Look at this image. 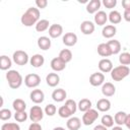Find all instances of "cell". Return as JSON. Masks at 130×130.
Here are the masks:
<instances>
[{"label":"cell","instance_id":"cell-1","mask_svg":"<svg viewBox=\"0 0 130 130\" xmlns=\"http://www.w3.org/2000/svg\"><path fill=\"white\" fill-rule=\"evenodd\" d=\"M40 20V10L36 7H29L27 10L21 15L20 21L24 26H32L36 25Z\"/></svg>","mask_w":130,"mask_h":130},{"label":"cell","instance_id":"cell-2","mask_svg":"<svg viewBox=\"0 0 130 130\" xmlns=\"http://www.w3.org/2000/svg\"><path fill=\"white\" fill-rule=\"evenodd\" d=\"M6 79L8 81L9 87L12 89L19 88L23 82L21 74L16 70H8L6 73Z\"/></svg>","mask_w":130,"mask_h":130},{"label":"cell","instance_id":"cell-3","mask_svg":"<svg viewBox=\"0 0 130 130\" xmlns=\"http://www.w3.org/2000/svg\"><path fill=\"white\" fill-rule=\"evenodd\" d=\"M130 74V69L128 66L119 65L117 67H114L111 71V77L114 81H121L124 78H126Z\"/></svg>","mask_w":130,"mask_h":130},{"label":"cell","instance_id":"cell-4","mask_svg":"<svg viewBox=\"0 0 130 130\" xmlns=\"http://www.w3.org/2000/svg\"><path fill=\"white\" fill-rule=\"evenodd\" d=\"M12 60L16 65H19V66H23V65L27 64V62L29 61L27 53L22 50L15 51L12 55Z\"/></svg>","mask_w":130,"mask_h":130},{"label":"cell","instance_id":"cell-5","mask_svg":"<svg viewBox=\"0 0 130 130\" xmlns=\"http://www.w3.org/2000/svg\"><path fill=\"white\" fill-rule=\"evenodd\" d=\"M99 118V112L94 109H90L88 111H86L83 115H82V123L85 126H89L91 125L96 119Z\"/></svg>","mask_w":130,"mask_h":130},{"label":"cell","instance_id":"cell-6","mask_svg":"<svg viewBox=\"0 0 130 130\" xmlns=\"http://www.w3.org/2000/svg\"><path fill=\"white\" fill-rule=\"evenodd\" d=\"M41 83V77L36 73H29L24 77V84L29 88H35Z\"/></svg>","mask_w":130,"mask_h":130},{"label":"cell","instance_id":"cell-7","mask_svg":"<svg viewBox=\"0 0 130 130\" xmlns=\"http://www.w3.org/2000/svg\"><path fill=\"white\" fill-rule=\"evenodd\" d=\"M29 119L31 122H40L44 117V111L40 106H32L29 110Z\"/></svg>","mask_w":130,"mask_h":130},{"label":"cell","instance_id":"cell-8","mask_svg":"<svg viewBox=\"0 0 130 130\" xmlns=\"http://www.w3.org/2000/svg\"><path fill=\"white\" fill-rule=\"evenodd\" d=\"M105 81V75L102 72H94L89 76V83L92 86L103 85Z\"/></svg>","mask_w":130,"mask_h":130},{"label":"cell","instance_id":"cell-9","mask_svg":"<svg viewBox=\"0 0 130 130\" xmlns=\"http://www.w3.org/2000/svg\"><path fill=\"white\" fill-rule=\"evenodd\" d=\"M113 63L110 59L104 58L102 60H100L99 62V69L102 73H111V71L113 70Z\"/></svg>","mask_w":130,"mask_h":130},{"label":"cell","instance_id":"cell-10","mask_svg":"<svg viewBox=\"0 0 130 130\" xmlns=\"http://www.w3.org/2000/svg\"><path fill=\"white\" fill-rule=\"evenodd\" d=\"M29 98L35 104H42L45 100V93L41 89H32L29 93Z\"/></svg>","mask_w":130,"mask_h":130},{"label":"cell","instance_id":"cell-11","mask_svg":"<svg viewBox=\"0 0 130 130\" xmlns=\"http://www.w3.org/2000/svg\"><path fill=\"white\" fill-rule=\"evenodd\" d=\"M94 28H95L94 23L92 21H90V20H84L80 24V30H81V32L83 35H86V36L91 35L94 31Z\"/></svg>","mask_w":130,"mask_h":130},{"label":"cell","instance_id":"cell-12","mask_svg":"<svg viewBox=\"0 0 130 130\" xmlns=\"http://www.w3.org/2000/svg\"><path fill=\"white\" fill-rule=\"evenodd\" d=\"M62 42L65 46L72 47L77 43V36L74 32H66L62 38Z\"/></svg>","mask_w":130,"mask_h":130},{"label":"cell","instance_id":"cell-13","mask_svg":"<svg viewBox=\"0 0 130 130\" xmlns=\"http://www.w3.org/2000/svg\"><path fill=\"white\" fill-rule=\"evenodd\" d=\"M62 34H63V27L59 23L51 24V26L49 27V36L51 38H53V39L59 38Z\"/></svg>","mask_w":130,"mask_h":130},{"label":"cell","instance_id":"cell-14","mask_svg":"<svg viewBox=\"0 0 130 130\" xmlns=\"http://www.w3.org/2000/svg\"><path fill=\"white\" fill-rule=\"evenodd\" d=\"M115 92H116V87L112 82H106L102 85V93L105 96H107V98L113 96L115 94Z\"/></svg>","mask_w":130,"mask_h":130},{"label":"cell","instance_id":"cell-15","mask_svg":"<svg viewBox=\"0 0 130 130\" xmlns=\"http://www.w3.org/2000/svg\"><path fill=\"white\" fill-rule=\"evenodd\" d=\"M102 2L100 0H90L89 2H87L86 4V11L89 14H93L100 11Z\"/></svg>","mask_w":130,"mask_h":130},{"label":"cell","instance_id":"cell-16","mask_svg":"<svg viewBox=\"0 0 130 130\" xmlns=\"http://www.w3.org/2000/svg\"><path fill=\"white\" fill-rule=\"evenodd\" d=\"M50 65H51V68H52L54 71H56V72L62 71V70H64L65 67H66V63H64L59 57L53 58V59L51 60Z\"/></svg>","mask_w":130,"mask_h":130},{"label":"cell","instance_id":"cell-17","mask_svg":"<svg viewBox=\"0 0 130 130\" xmlns=\"http://www.w3.org/2000/svg\"><path fill=\"white\" fill-rule=\"evenodd\" d=\"M116 34H117V28L113 24H108L104 26L102 29V35L106 39H112Z\"/></svg>","mask_w":130,"mask_h":130},{"label":"cell","instance_id":"cell-18","mask_svg":"<svg viewBox=\"0 0 130 130\" xmlns=\"http://www.w3.org/2000/svg\"><path fill=\"white\" fill-rule=\"evenodd\" d=\"M29 63H30V65H31L32 67H35V68H40V67H42V66L44 65V63H45V58H44V56L41 55V54H35L32 57H30Z\"/></svg>","mask_w":130,"mask_h":130},{"label":"cell","instance_id":"cell-19","mask_svg":"<svg viewBox=\"0 0 130 130\" xmlns=\"http://www.w3.org/2000/svg\"><path fill=\"white\" fill-rule=\"evenodd\" d=\"M46 82H47V84H48L49 86L55 87V86H57V85L59 84V82H60V76H59L57 73H55V72H51V73H49V74L46 76Z\"/></svg>","mask_w":130,"mask_h":130},{"label":"cell","instance_id":"cell-20","mask_svg":"<svg viewBox=\"0 0 130 130\" xmlns=\"http://www.w3.org/2000/svg\"><path fill=\"white\" fill-rule=\"evenodd\" d=\"M66 96H67V93H66L65 89H63V88H57L52 92V99H53V101H55L57 103H61V102L65 101Z\"/></svg>","mask_w":130,"mask_h":130},{"label":"cell","instance_id":"cell-21","mask_svg":"<svg viewBox=\"0 0 130 130\" xmlns=\"http://www.w3.org/2000/svg\"><path fill=\"white\" fill-rule=\"evenodd\" d=\"M66 126L69 130H79L81 126V121L77 117H70L66 122Z\"/></svg>","mask_w":130,"mask_h":130},{"label":"cell","instance_id":"cell-22","mask_svg":"<svg viewBox=\"0 0 130 130\" xmlns=\"http://www.w3.org/2000/svg\"><path fill=\"white\" fill-rule=\"evenodd\" d=\"M96 109L100 112H108L111 109V102L108 99H100L96 102Z\"/></svg>","mask_w":130,"mask_h":130},{"label":"cell","instance_id":"cell-23","mask_svg":"<svg viewBox=\"0 0 130 130\" xmlns=\"http://www.w3.org/2000/svg\"><path fill=\"white\" fill-rule=\"evenodd\" d=\"M108 21V14L105 11L100 10L94 14V23L98 25H105Z\"/></svg>","mask_w":130,"mask_h":130},{"label":"cell","instance_id":"cell-24","mask_svg":"<svg viewBox=\"0 0 130 130\" xmlns=\"http://www.w3.org/2000/svg\"><path fill=\"white\" fill-rule=\"evenodd\" d=\"M38 47L43 50V51H47L51 48V40L48 37H40L38 39Z\"/></svg>","mask_w":130,"mask_h":130},{"label":"cell","instance_id":"cell-25","mask_svg":"<svg viewBox=\"0 0 130 130\" xmlns=\"http://www.w3.org/2000/svg\"><path fill=\"white\" fill-rule=\"evenodd\" d=\"M108 19L110 20V22L114 25V24H118V23H120L121 22V20H122V15H121V13L119 12V11H117V10H112L110 13H109V15H108Z\"/></svg>","mask_w":130,"mask_h":130},{"label":"cell","instance_id":"cell-26","mask_svg":"<svg viewBox=\"0 0 130 130\" xmlns=\"http://www.w3.org/2000/svg\"><path fill=\"white\" fill-rule=\"evenodd\" d=\"M108 46L112 52V55H116V54H119L120 51H121V44L118 40H110L108 43Z\"/></svg>","mask_w":130,"mask_h":130},{"label":"cell","instance_id":"cell-27","mask_svg":"<svg viewBox=\"0 0 130 130\" xmlns=\"http://www.w3.org/2000/svg\"><path fill=\"white\" fill-rule=\"evenodd\" d=\"M98 54L102 57H109L112 55V52L107 43H102L98 46Z\"/></svg>","mask_w":130,"mask_h":130},{"label":"cell","instance_id":"cell-28","mask_svg":"<svg viewBox=\"0 0 130 130\" xmlns=\"http://www.w3.org/2000/svg\"><path fill=\"white\" fill-rule=\"evenodd\" d=\"M77 108L79 109L80 112L85 113L86 111H88V110L91 109V101L88 100V99H82L77 104Z\"/></svg>","mask_w":130,"mask_h":130},{"label":"cell","instance_id":"cell-29","mask_svg":"<svg viewBox=\"0 0 130 130\" xmlns=\"http://www.w3.org/2000/svg\"><path fill=\"white\" fill-rule=\"evenodd\" d=\"M126 118H127V114L125 112H123V111H119V112H117L115 114L114 121L118 126H122V125H125Z\"/></svg>","mask_w":130,"mask_h":130},{"label":"cell","instance_id":"cell-30","mask_svg":"<svg viewBox=\"0 0 130 130\" xmlns=\"http://www.w3.org/2000/svg\"><path fill=\"white\" fill-rule=\"evenodd\" d=\"M11 65H12V61H11V59L8 56L2 55L0 57V69L1 70H8V69H10Z\"/></svg>","mask_w":130,"mask_h":130},{"label":"cell","instance_id":"cell-31","mask_svg":"<svg viewBox=\"0 0 130 130\" xmlns=\"http://www.w3.org/2000/svg\"><path fill=\"white\" fill-rule=\"evenodd\" d=\"M12 108L14 109L15 112H23L26 109V104H25V102L23 100L16 99L12 103Z\"/></svg>","mask_w":130,"mask_h":130},{"label":"cell","instance_id":"cell-32","mask_svg":"<svg viewBox=\"0 0 130 130\" xmlns=\"http://www.w3.org/2000/svg\"><path fill=\"white\" fill-rule=\"evenodd\" d=\"M58 57H59L64 63L67 64V63L70 62L71 59H72V52H71L69 49H63V50L60 51Z\"/></svg>","mask_w":130,"mask_h":130},{"label":"cell","instance_id":"cell-33","mask_svg":"<svg viewBox=\"0 0 130 130\" xmlns=\"http://www.w3.org/2000/svg\"><path fill=\"white\" fill-rule=\"evenodd\" d=\"M50 26L51 25H50L49 20H47V19H40L37 22V24H36V30L39 31V32H42V31L47 30Z\"/></svg>","mask_w":130,"mask_h":130},{"label":"cell","instance_id":"cell-34","mask_svg":"<svg viewBox=\"0 0 130 130\" xmlns=\"http://www.w3.org/2000/svg\"><path fill=\"white\" fill-rule=\"evenodd\" d=\"M101 122H102V125L106 126L107 128L113 127V125H114V123H115L114 118H113L111 115H108V114H106V115H104V116L102 117Z\"/></svg>","mask_w":130,"mask_h":130},{"label":"cell","instance_id":"cell-35","mask_svg":"<svg viewBox=\"0 0 130 130\" xmlns=\"http://www.w3.org/2000/svg\"><path fill=\"white\" fill-rule=\"evenodd\" d=\"M119 62H120L121 65H124V66L130 65V53L124 52V53L120 54V56H119Z\"/></svg>","mask_w":130,"mask_h":130},{"label":"cell","instance_id":"cell-36","mask_svg":"<svg viewBox=\"0 0 130 130\" xmlns=\"http://www.w3.org/2000/svg\"><path fill=\"white\" fill-rule=\"evenodd\" d=\"M58 115L61 117V118H70L71 116H72V114H71V112L67 109V107L66 106H62V107H60L59 108V110H58Z\"/></svg>","mask_w":130,"mask_h":130},{"label":"cell","instance_id":"cell-37","mask_svg":"<svg viewBox=\"0 0 130 130\" xmlns=\"http://www.w3.org/2000/svg\"><path fill=\"white\" fill-rule=\"evenodd\" d=\"M64 106L67 107V109L71 112L72 115H73V114L76 112V110H77V104H76V102L73 101V100H67V101L65 102V105H64Z\"/></svg>","mask_w":130,"mask_h":130},{"label":"cell","instance_id":"cell-38","mask_svg":"<svg viewBox=\"0 0 130 130\" xmlns=\"http://www.w3.org/2000/svg\"><path fill=\"white\" fill-rule=\"evenodd\" d=\"M44 112H45V114H46L47 116L52 117V116H54V115L56 114V112H57V108H56V106H54L53 104H48V105L45 107Z\"/></svg>","mask_w":130,"mask_h":130},{"label":"cell","instance_id":"cell-39","mask_svg":"<svg viewBox=\"0 0 130 130\" xmlns=\"http://www.w3.org/2000/svg\"><path fill=\"white\" fill-rule=\"evenodd\" d=\"M1 130H20V126L17 123H4Z\"/></svg>","mask_w":130,"mask_h":130},{"label":"cell","instance_id":"cell-40","mask_svg":"<svg viewBox=\"0 0 130 130\" xmlns=\"http://www.w3.org/2000/svg\"><path fill=\"white\" fill-rule=\"evenodd\" d=\"M14 119H15L16 122H25L26 119H27V114L25 113V111H23V112H15Z\"/></svg>","mask_w":130,"mask_h":130},{"label":"cell","instance_id":"cell-41","mask_svg":"<svg viewBox=\"0 0 130 130\" xmlns=\"http://www.w3.org/2000/svg\"><path fill=\"white\" fill-rule=\"evenodd\" d=\"M11 118V111L8 109H1L0 110V119L2 121H7Z\"/></svg>","mask_w":130,"mask_h":130},{"label":"cell","instance_id":"cell-42","mask_svg":"<svg viewBox=\"0 0 130 130\" xmlns=\"http://www.w3.org/2000/svg\"><path fill=\"white\" fill-rule=\"evenodd\" d=\"M103 4L106 8L112 9L117 5V0H103Z\"/></svg>","mask_w":130,"mask_h":130},{"label":"cell","instance_id":"cell-43","mask_svg":"<svg viewBox=\"0 0 130 130\" xmlns=\"http://www.w3.org/2000/svg\"><path fill=\"white\" fill-rule=\"evenodd\" d=\"M36 5L38 8H41V9H44L47 7L48 5V1L47 0H37L36 1Z\"/></svg>","mask_w":130,"mask_h":130},{"label":"cell","instance_id":"cell-44","mask_svg":"<svg viewBox=\"0 0 130 130\" xmlns=\"http://www.w3.org/2000/svg\"><path fill=\"white\" fill-rule=\"evenodd\" d=\"M27 130H42V126H41L39 123L32 122V123L28 126V129H27Z\"/></svg>","mask_w":130,"mask_h":130},{"label":"cell","instance_id":"cell-45","mask_svg":"<svg viewBox=\"0 0 130 130\" xmlns=\"http://www.w3.org/2000/svg\"><path fill=\"white\" fill-rule=\"evenodd\" d=\"M122 6L124 10H130V0H122Z\"/></svg>","mask_w":130,"mask_h":130},{"label":"cell","instance_id":"cell-46","mask_svg":"<svg viewBox=\"0 0 130 130\" xmlns=\"http://www.w3.org/2000/svg\"><path fill=\"white\" fill-rule=\"evenodd\" d=\"M123 18L130 22V10H124V13H123Z\"/></svg>","mask_w":130,"mask_h":130},{"label":"cell","instance_id":"cell-47","mask_svg":"<svg viewBox=\"0 0 130 130\" xmlns=\"http://www.w3.org/2000/svg\"><path fill=\"white\" fill-rule=\"evenodd\" d=\"M92 130H108V128L106 127V126H104V125H96V126H94V128L92 129Z\"/></svg>","mask_w":130,"mask_h":130},{"label":"cell","instance_id":"cell-48","mask_svg":"<svg viewBox=\"0 0 130 130\" xmlns=\"http://www.w3.org/2000/svg\"><path fill=\"white\" fill-rule=\"evenodd\" d=\"M126 127L130 130V114H127V118H126V122H125Z\"/></svg>","mask_w":130,"mask_h":130},{"label":"cell","instance_id":"cell-49","mask_svg":"<svg viewBox=\"0 0 130 130\" xmlns=\"http://www.w3.org/2000/svg\"><path fill=\"white\" fill-rule=\"evenodd\" d=\"M112 130H123V128L121 127V126H114V127H112Z\"/></svg>","mask_w":130,"mask_h":130},{"label":"cell","instance_id":"cell-50","mask_svg":"<svg viewBox=\"0 0 130 130\" xmlns=\"http://www.w3.org/2000/svg\"><path fill=\"white\" fill-rule=\"evenodd\" d=\"M53 130H65V128H63V127H55Z\"/></svg>","mask_w":130,"mask_h":130}]
</instances>
